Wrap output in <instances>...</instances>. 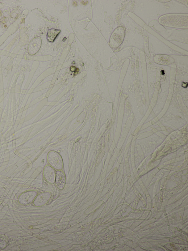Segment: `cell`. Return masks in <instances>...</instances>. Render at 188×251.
Returning a JSON list of instances; mask_svg holds the SVG:
<instances>
[{
    "instance_id": "obj_6",
    "label": "cell",
    "mask_w": 188,
    "mask_h": 251,
    "mask_svg": "<svg viewBox=\"0 0 188 251\" xmlns=\"http://www.w3.org/2000/svg\"><path fill=\"white\" fill-rule=\"evenodd\" d=\"M51 194L49 192L42 193L36 198L34 202L36 206H41L48 203L51 198Z\"/></svg>"
},
{
    "instance_id": "obj_4",
    "label": "cell",
    "mask_w": 188,
    "mask_h": 251,
    "mask_svg": "<svg viewBox=\"0 0 188 251\" xmlns=\"http://www.w3.org/2000/svg\"><path fill=\"white\" fill-rule=\"evenodd\" d=\"M44 179L50 184L55 183L56 177L55 169L50 165H47L44 168Z\"/></svg>"
},
{
    "instance_id": "obj_2",
    "label": "cell",
    "mask_w": 188,
    "mask_h": 251,
    "mask_svg": "<svg viewBox=\"0 0 188 251\" xmlns=\"http://www.w3.org/2000/svg\"><path fill=\"white\" fill-rule=\"evenodd\" d=\"M48 161L50 165L56 170H61L62 169V158L58 152L53 151H50L48 155Z\"/></svg>"
},
{
    "instance_id": "obj_5",
    "label": "cell",
    "mask_w": 188,
    "mask_h": 251,
    "mask_svg": "<svg viewBox=\"0 0 188 251\" xmlns=\"http://www.w3.org/2000/svg\"><path fill=\"white\" fill-rule=\"evenodd\" d=\"M66 181L65 175L63 172L61 170L56 171L55 182L58 188L63 190L65 187Z\"/></svg>"
},
{
    "instance_id": "obj_9",
    "label": "cell",
    "mask_w": 188,
    "mask_h": 251,
    "mask_svg": "<svg viewBox=\"0 0 188 251\" xmlns=\"http://www.w3.org/2000/svg\"><path fill=\"white\" fill-rule=\"evenodd\" d=\"M161 1V2H163V1H164V2H169V1Z\"/></svg>"
},
{
    "instance_id": "obj_1",
    "label": "cell",
    "mask_w": 188,
    "mask_h": 251,
    "mask_svg": "<svg viewBox=\"0 0 188 251\" xmlns=\"http://www.w3.org/2000/svg\"><path fill=\"white\" fill-rule=\"evenodd\" d=\"M125 36V29L123 26H120L115 29L110 37L109 45L112 48H116L119 47L123 43Z\"/></svg>"
},
{
    "instance_id": "obj_8",
    "label": "cell",
    "mask_w": 188,
    "mask_h": 251,
    "mask_svg": "<svg viewBox=\"0 0 188 251\" xmlns=\"http://www.w3.org/2000/svg\"><path fill=\"white\" fill-rule=\"evenodd\" d=\"M61 32V30L52 28L48 30L47 35V39L48 41L53 42L56 37Z\"/></svg>"
},
{
    "instance_id": "obj_3",
    "label": "cell",
    "mask_w": 188,
    "mask_h": 251,
    "mask_svg": "<svg viewBox=\"0 0 188 251\" xmlns=\"http://www.w3.org/2000/svg\"><path fill=\"white\" fill-rule=\"evenodd\" d=\"M42 45V40L40 37H37L31 40L28 47L29 54L33 55L39 51Z\"/></svg>"
},
{
    "instance_id": "obj_7",
    "label": "cell",
    "mask_w": 188,
    "mask_h": 251,
    "mask_svg": "<svg viewBox=\"0 0 188 251\" xmlns=\"http://www.w3.org/2000/svg\"><path fill=\"white\" fill-rule=\"evenodd\" d=\"M155 60L156 62L161 64H169L173 62V59L169 56L166 55H159L156 56Z\"/></svg>"
}]
</instances>
